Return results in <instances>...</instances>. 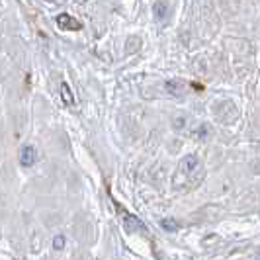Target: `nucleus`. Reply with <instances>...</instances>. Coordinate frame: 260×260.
Instances as JSON below:
<instances>
[{
	"label": "nucleus",
	"mask_w": 260,
	"mask_h": 260,
	"mask_svg": "<svg viewBox=\"0 0 260 260\" xmlns=\"http://www.w3.org/2000/svg\"><path fill=\"white\" fill-rule=\"evenodd\" d=\"M202 178V162L196 155L184 156L174 174V186L176 188H192Z\"/></svg>",
	"instance_id": "1"
},
{
	"label": "nucleus",
	"mask_w": 260,
	"mask_h": 260,
	"mask_svg": "<svg viewBox=\"0 0 260 260\" xmlns=\"http://www.w3.org/2000/svg\"><path fill=\"white\" fill-rule=\"evenodd\" d=\"M38 162V149L34 147V145H24L22 149H20V165L22 167H34Z\"/></svg>",
	"instance_id": "2"
},
{
	"label": "nucleus",
	"mask_w": 260,
	"mask_h": 260,
	"mask_svg": "<svg viewBox=\"0 0 260 260\" xmlns=\"http://www.w3.org/2000/svg\"><path fill=\"white\" fill-rule=\"evenodd\" d=\"M55 22H57V26L61 27V29H65V31H78V29H82V24L78 22L77 18H73L71 14H59Z\"/></svg>",
	"instance_id": "3"
},
{
	"label": "nucleus",
	"mask_w": 260,
	"mask_h": 260,
	"mask_svg": "<svg viewBox=\"0 0 260 260\" xmlns=\"http://www.w3.org/2000/svg\"><path fill=\"white\" fill-rule=\"evenodd\" d=\"M169 14H170L169 2H165V0H156L155 4H153V16H155V20L165 22V20L169 18Z\"/></svg>",
	"instance_id": "4"
},
{
	"label": "nucleus",
	"mask_w": 260,
	"mask_h": 260,
	"mask_svg": "<svg viewBox=\"0 0 260 260\" xmlns=\"http://www.w3.org/2000/svg\"><path fill=\"white\" fill-rule=\"evenodd\" d=\"M61 98H63V102H65L67 106H75V94H73V90H71V86L67 84V82H61Z\"/></svg>",
	"instance_id": "5"
},
{
	"label": "nucleus",
	"mask_w": 260,
	"mask_h": 260,
	"mask_svg": "<svg viewBox=\"0 0 260 260\" xmlns=\"http://www.w3.org/2000/svg\"><path fill=\"white\" fill-rule=\"evenodd\" d=\"M51 247L55 248V250H63V248L67 247V237L65 235H55L51 241Z\"/></svg>",
	"instance_id": "6"
},
{
	"label": "nucleus",
	"mask_w": 260,
	"mask_h": 260,
	"mask_svg": "<svg viewBox=\"0 0 260 260\" xmlns=\"http://www.w3.org/2000/svg\"><path fill=\"white\" fill-rule=\"evenodd\" d=\"M167 90L172 92V94H178V96H180L184 88H182V84H180V82H176V80H170V82H167Z\"/></svg>",
	"instance_id": "7"
},
{
	"label": "nucleus",
	"mask_w": 260,
	"mask_h": 260,
	"mask_svg": "<svg viewBox=\"0 0 260 260\" xmlns=\"http://www.w3.org/2000/svg\"><path fill=\"white\" fill-rule=\"evenodd\" d=\"M162 225H165V227H167V229H169V231H172V229H174V223H172V221H169V219H167V221H162Z\"/></svg>",
	"instance_id": "8"
}]
</instances>
